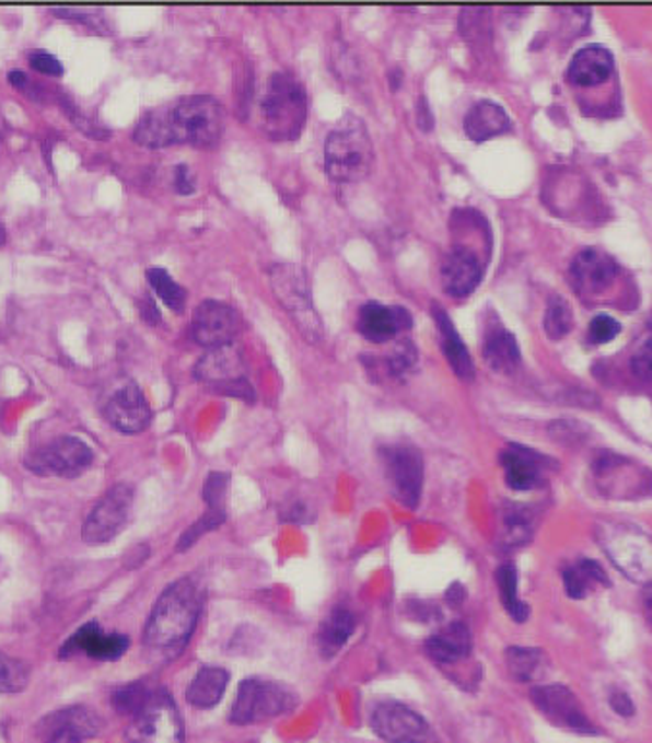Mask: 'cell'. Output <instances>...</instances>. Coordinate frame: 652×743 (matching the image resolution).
<instances>
[{
  "label": "cell",
  "mask_w": 652,
  "mask_h": 743,
  "mask_svg": "<svg viewBox=\"0 0 652 743\" xmlns=\"http://www.w3.org/2000/svg\"><path fill=\"white\" fill-rule=\"evenodd\" d=\"M203 605L201 589L184 578L174 581L159 596L145 626V643L156 651H182L196 629Z\"/></svg>",
  "instance_id": "1"
},
{
  "label": "cell",
  "mask_w": 652,
  "mask_h": 743,
  "mask_svg": "<svg viewBox=\"0 0 652 743\" xmlns=\"http://www.w3.org/2000/svg\"><path fill=\"white\" fill-rule=\"evenodd\" d=\"M353 629H356V616L350 611H346L342 606L333 611L318 631V649L323 657L330 659L340 653L353 634Z\"/></svg>",
  "instance_id": "31"
},
{
  "label": "cell",
  "mask_w": 652,
  "mask_h": 743,
  "mask_svg": "<svg viewBox=\"0 0 652 743\" xmlns=\"http://www.w3.org/2000/svg\"><path fill=\"white\" fill-rule=\"evenodd\" d=\"M531 701L537 711L555 727L570 730L575 734H598V728L591 722L581 703L570 687L538 686L531 692Z\"/></svg>",
  "instance_id": "13"
},
{
  "label": "cell",
  "mask_w": 652,
  "mask_h": 743,
  "mask_svg": "<svg viewBox=\"0 0 652 743\" xmlns=\"http://www.w3.org/2000/svg\"><path fill=\"white\" fill-rule=\"evenodd\" d=\"M505 664L515 680L533 682L540 678L547 669V657L533 647H510L505 651Z\"/></svg>",
  "instance_id": "33"
},
{
  "label": "cell",
  "mask_w": 652,
  "mask_h": 743,
  "mask_svg": "<svg viewBox=\"0 0 652 743\" xmlns=\"http://www.w3.org/2000/svg\"><path fill=\"white\" fill-rule=\"evenodd\" d=\"M482 358L498 373H512L520 365L522 353L512 333L502 325H489L482 343Z\"/></svg>",
  "instance_id": "27"
},
{
  "label": "cell",
  "mask_w": 652,
  "mask_h": 743,
  "mask_svg": "<svg viewBox=\"0 0 652 743\" xmlns=\"http://www.w3.org/2000/svg\"><path fill=\"white\" fill-rule=\"evenodd\" d=\"M130 646V639L123 634H105L97 622H90L75 631L60 649V657L85 654L97 661H116Z\"/></svg>",
  "instance_id": "16"
},
{
  "label": "cell",
  "mask_w": 652,
  "mask_h": 743,
  "mask_svg": "<svg viewBox=\"0 0 652 743\" xmlns=\"http://www.w3.org/2000/svg\"><path fill=\"white\" fill-rule=\"evenodd\" d=\"M497 585L502 605H504L508 614L514 618L515 622H525L529 618V606L523 603L517 593V570L514 566L505 564L500 566L497 570Z\"/></svg>",
  "instance_id": "34"
},
{
  "label": "cell",
  "mask_w": 652,
  "mask_h": 743,
  "mask_svg": "<svg viewBox=\"0 0 652 743\" xmlns=\"http://www.w3.org/2000/svg\"><path fill=\"white\" fill-rule=\"evenodd\" d=\"M464 128L469 139H474L475 143H482L487 139L510 130L512 120L505 115L502 106L492 101H481L467 111Z\"/></svg>",
  "instance_id": "25"
},
{
  "label": "cell",
  "mask_w": 652,
  "mask_h": 743,
  "mask_svg": "<svg viewBox=\"0 0 652 743\" xmlns=\"http://www.w3.org/2000/svg\"><path fill=\"white\" fill-rule=\"evenodd\" d=\"M105 417L120 433H141L151 423V408L138 384H126L106 402Z\"/></svg>",
  "instance_id": "19"
},
{
  "label": "cell",
  "mask_w": 652,
  "mask_h": 743,
  "mask_svg": "<svg viewBox=\"0 0 652 743\" xmlns=\"http://www.w3.org/2000/svg\"><path fill=\"white\" fill-rule=\"evenodd\" d=\"M148 280L153 292H155L161 300H163L172 311L182 313L186 307V300H188V292L179 287L178 282L166 272L164 269H149Z\"/></svg>",
  "instance_id": "35"
},
{
  "label": "cell",
  "mask_w": 652,
  "mask_h": 743,
  "mask_svg": "<svg viewBox=\"0 0 652 743\" xmlns=\"http://www.w3.org/2000/svg\"><path fill=\"white\" fill-rule=\"evenodd\" d=\"M375 161V146L368 126L358 115L344 116L325 141V169L330 181L353 184L369 176Z\"/></svg>",
  "instance_id": "2"
},
{
  "label": "cell",
  "mask_w": 652,
  "mask_h": 743,
  "mask_svg": "<svg viewBox=\"0 0 652 743\" xmlns=\"http://www.w3.org/2000/svg\"><path fill=\"white\" fill-rule=\"evenodd\" d=\"M174 186H176L178 194H191L196 189V176L186 164H179L174 172Z\"/></svg>",
  "instance_id": "44"
},
{
  "label": "cell",
  "mask_w": 652,
  "mask_h": 743,
  "mask_svg": "<svg viewBox=\"0 0 652 743\" xmlns=\"http://www.w3.org/2000/svg\"><path fill=\"white\" fill-rule=\"evenodd\" d=\"M30 684V666L0 653V694H20Z\"/></svg>",
  "instance_id": "36"
},
{
  "label": "cell",
  "mask_w": 652,
  "mask_h": 743,
  "mask_svg": "<svg viewBox=\"0 0 652 743\" xmlns=\"http://www.w3.org/2000/svg\"><path fill=\"white\" fill-rule=\"evenodd\" d=\"M505 530H508V539L512 543H520V541L527 539L529 535V515L525 514L523 510H510L504 515Z\"/></svg>",
  "instance_id": "41"
},
{
  "label": "cell",
  "mask_w": 652,
  "mask_h": 743,
  "mask_svg": "<svg viewBox=\"0 0 652 743\" xmlns=\"http://www.w3.org/2000/svg\"><path fill=\"white\" fill-rule=\"evenodd\" d=\"M596 585L608 588V576L595 560H581L575 566H568L563 570V588L571 599H585L591 589Z\"/></svg>",
  "instance_id": "32"
},
{
  "label": "cell",
  "mask_w": 652,
  "mask_h": 743,
  "mask_svg": "<svg viewBox=\"0 0 652 743\" xmlns=\"http://www.w3.org/2000/svg\"><path fill=\"white\" fill-rule=\"evenodd\" d=\"M432 317L439 327L442 340V351L449 360L450 368L454 369L462 381H471L475 376V365L469 350L465 346L462 336L457 335L456 327L449 317V313L442 310L441 305H432Z\"/></svg>",
  "instance_id": "24"
},
{
  "label": "cell",
  "mask_w": 652,
  "mask_h": 743,
  "mask_svg": "<svg viewBox=\"0 0 652 743\" xmlns=\"http://www.w3.org/2000/svg\"><path fill=\"white\" fill-rule=\"evenodd\" d=\"M263 126L277 141L300 138L307 118V95L302 83L288 72L269 78L261 103Z\"/></svg>",
  "instance_id": "3"
},
{
  "label": "cell",
  "mask_w": 652,
  "mask_h": 743,
  "mask_svg": "<svg viewBox=\"0 0 652 743\" xmlns=\"http://www.w3.org/2000/svg\"><path fill=\"white\" fill-rule=\"evenodd\" d=\"M229 672L219 666H203L191 680L188 687L189 705L196 709H211L217 703L221 701L222 695L229 686Z\"/></svg>",
  "instance_id": "29"
},
{
  "label": "cell",
  "mask_w": 652,
  "mask_h": 743,
  "mask_svg": "<svg viewBox=\"0 0 652 743\" xmlns=\"http://www.w3.org/2000/svg\"><path fill=\"white\" fill-rule=\"evenodd\" d=\"M139 310H141V317L145 318L149 325L161 323V313H159V307H156L155 302L151 298H145L141 305H139Z\"/></svg>",
  "instance_id": "47"
},
{
  "label": "cell",
  "mask_w": 652,
  "mask_h": 743,
  "mask_svg": "<svg viewBox=\"0 0 652 743\" xmlns=\"http://www.w3.org/2000/svg\"><path fill=\"white\" fill-rule=\"evenodd\" d=\"M614 58L603 45H587L575 53L568 68V80L575 85H596L612 74Z\"/></svg>",
  "instance_id": "23"
},
{
  "label": "cell",
  "mask_w": 652,
  "mask_h": 743,
  "mask_svg": "<svg viewBox=\"0 0 652 743\" xmlns=\"http://www.w3.org/2000/svg\"><path fill=\"white\" fill-rule=\"evenodd\" d=\"M598 543L626 578L652 583V535L633 523L608 522L598 527Z\"/></svg>",
  "instance_id": "4"
},
{
  "label": "cell",
  "mask_w": 652,
  "mask_h": 743,
  "mask_svg": "<svg viewBox=\"0 0 652 743\" xmlns=\"http://www.w3.org/2000/svg\"><path fill=\"white\" fill-rule=\"evenodd\" d=\"M416 346L409 343V340H401V343L394 348V351H392V356H388L386 369L391 371L392 376H401L416 368Z\"/></svg>",
  "instance_id": "39"
},
{
  "label": "cell",
  "mask_w": 652,
  "mask_h": 743,
  "mask_svg": "<svg viewBox=\"0 0 652 743\" xmlns=\"http://www.w3.org/2000/svg\"><path fill=\"white\" fill-rule=\"evenodd\" d=\"M196 376L205 384H211L221 393L252 400V384L245 376V361L242 351L234 344L219 346L207 351L199 360Z\"/></svg>",
  "instance_id": "10"
},
{
  "label": "cell",
  "mask_w": 652,
  "mask_h": 743,
  "mask_svg": "<svg viewBox=\"0 0 652 743\" xmlns=\"http://www.w3.org/2000/svg\"><path fill=\"white\" fill-rule=\"evenodd\" d=\"M295 705L298 697L294 692L278 682L261 678L244 680L237 687L230 720L240 727L257 724L263 720L277 719L280 715L292 711Z\"/></svg>",
  "instance_id": "7"
},
{
  "label": "cell",
  "mask_w": 652,
  "mask_h": 743,
  "mask_svg": "<svg viewBox=\"0 0 652 743\" xmlns=\"http://www.w3.org/2000/svg\"><path fill=\"white\" fill-rule=\"evenodd\" d=\"M414 318L406 307L369 302L359 310L358 330L371 343L383 344L394 340L404 330H409Z\"/></svg>",
  "instance_id": "20"
},
{
  "label": "cell",
  "mask_w": 652,
  "mask_h": 743,
  "mask_svg": "<svg viewBox=\"0 0 652 743\" xmlns=\"http://www.w3.org/2000/svg\"><path fill=\"white\" fill-rule=\"evenodd\" d=\"M27 467L39 475L80 477L93 464V452L85 442L75 437H58L55 441L35 450L25 460Z\"/></svg>",
  "instance_id": "12"
},
{
  "label": "cell",
  "mask_w": 652,
  "mask_h": 743,
  "mask_svg": "<svg viewBox=\"0 0 652 743\" xmlns=\"http://www.w3.org/2000/svg\"><path fill=\"white\" fill-rule=\"evenodd\" d=\"M133 139L143 148H168L178 143L174 124H172L171 108H156L141 116Z\"/></svg>",
  "instance_id": "30"
},
{
  "label": "cell",
  "mask_w": 652,
  "mask_h": 743,
  "mask_svg": "<svg viewBox=\"0 0 652 743\" xmlns=\"http://www.w3.org/2000/svg\"><path fill=\"white\" fill-rule=\"evenodd\" d=\"M620 323L616 318L608 317V315H598L589 325V338H591V343L595 344L610 343L616 336L620 335Z\"/></svg>",
  "instance_id": "40"
},
{
  "label": "cell",
  "mask_w": 652,
  "mask_h": 743,
  "mask_svg": "<svg viewBox=\"0 0 652 743\" xmlns=\"http://www.w3.org/2000/svg\"><path fill=\"white\" fill-rule=\"evenodd\" d=\"M9 82L12 83L14 88H18V90L25 91L30 97L37 95V88L32 85L30 76H25L24 72H20V70H12V72H10Z\"/></svg>",
  "instance_id": "46"
},
{
  "label": "cell",
  "mask_w": 652,
  "mask_h": 743,
  "mask_svg": "<svg viewBox=\"0 0 652 743\" xmlns=\"http://www.w3.org/2000/svg\"><path fill=\"white\" fill-rule=\"evenodd\" d=\"M631 369L639 379L643 381H652V338L636 351L633 360H631Z\"/></svg>",
  "instance_id": "42"
},
{
  "label": "cell",
  "mask_w": 652,
  "mask_h": 743,
  "mask_svg": "<svg viewBox=\"0 0 652 743\" xmlns=\"http://www.w3.org/2000/svg\"><path fill=\"white\" fill-rule=\"evenodd\" d=\"M647 613H649V618L652 620V595L647 599Z\"/></svg>",
  "instance_id": "49"
},
{
  "label": "cell",
  "mask_w": 652,
  "mask_h": 743,
  "mask_svg": "<svg viewBox=\"0 0 652 743\" xmlns=\"http://www.w3.org/2000/svg\"><path fill=\"white\" fill-rule=\"evenodd\" d=\"M482 265L479 255L465 245H454L441 263V282L446 294L465 298L479 287Z\"/></svg>",
  "instance_id": "17"
},
{
  "label": "cell",
  "mask_w": 652,
  "mask_h": 743,
  "mask_svg": "<svg viewBox=\"0 0 652 743\" xmlns=\"http://www.w3.org/2000/svg\"><path fill=\"white\" fill-rule=\"evenodd\" d=\"M269 282L278 303L292 317L303 338L307 343H318L323 338V321L311 300L305 270L298 265L278 263L269 269Z\"/></svg>",
  "instance_id": "5"
},
{
  "label": "cell",
  "mask_w": 652,
  "mask_h": 743,
  "mask_svg": "<svg viewBox=\"0 0 652 743\" xmlns=\"http://www.w3.org/2000/svg\"><path fill=\"white\" fill-rule=\"evenodd\" d=\"M545 328H547V335L555 340L570 333V305L560 298H552V302L548 305L547 315H545Z\"/></svg>",
  "instance_id": "38"
},
{
  "label": "cell",
  "mask_w": 652,
  "mask_h": 743,
  "mask_svg": "<svg viewBox=\"0 0 652 743\" xmlns=\"http://www.w3.org/2000/svg\"><path fill=\"white\" fill-rule=\"evenodd\" d=\"M101 720L88 707H70L42 722L45 743H83L98 734Z\"/></svg>",
  "instance_id": "18"
},
{
  "label": "cell",
  "mask_w": 652,
  "mask_h": 743,
  "mask_svg": "<svg viewBox=\"0 0 652 743\" xmlns=\"http://www.w3.org/2000/svg\"><path fill=\"white\" fill-rule=\"evenodd\" d=\"M128 743H184V724L168 694L155 692L133 717Z\"/></svg>",
  "instance_id": "9"
},
{
  "label": "cell",
  "mask_w": 652,
  "mask_h": 743,
  "mask_svg": "<svg viewBox=\"0 0 652 743\" xmlns=\"http://www.w3.org/2000/svg\"><path fill=\"white\" fill-rule=\"evenodd\" d=\"M610 707L624 719L636 715V703L631 701V697L626 692H614L610 695Z\"/></svg>",
  "instance_id": "45"
},
{
  "label": "cell",
  "mask_w": 652,
  "mask_h": 743,
  "mask_svg": "<svg viewBox=\"0 0 652 743\" xmlns=\"http://www.w3.org/2000/svg\"><path fill=\"white\" fill-rule=\"evenodd\" d=\"M178 143L207 149L219 143L224 131V106L211 95H191L171 106Z\"/></svg>",
  "instance_id": "6"
},
{
  "label": "cell",
  "mask_w": 652,
  "mask_h": 743,
  "mask_svg": "<svg viewBox=\"0 0 652 743\" xmlns=\"http://www.w3.org/2000/svg\"><path fill=\"white\" fill-rule=\"evenodd\" d=\"M7 242V229H4V224L0 222V245L4 244Z\"/></svg>",
  "instance_id": "48"
},
{
  "label": "cell",
  "mask_w": 652,
  "mask_h": 743,
  "mask_svg": "<svg viewBox=\"0 0 652 743\" xmlns=\"http://www.w3.org/2000/svg\"><path fill=\"white\" fill-rule=\"evenodd\" d=\"M616 275H618L616 263L598 249H585L571 263V285L579 294H601L604 288L610 287Z\"/></svg>",
  "instance_id": "21"
},
{
  "label": "cell",
  "mask_w": 652,
  "mask_h": 743,
  "mask_svg": "<svg viewBox=\"0 0 652 743\" xmlns=\"http://www.w3.org/2000/svg\"><path fill=\"white\" fill-rule=\"evenodd\" d=\"M371 728L386 743H436L429 722L401 703H383L371 715Z\"/></svg>",
  "instance_id": "14"
},
{
  "label": "cell",
  "mask_w": 652,
  "mask_h": 743,
  "mask_svg": "<svg viewBox=\"0 0 652 743\" xmlns=\"http://www.w3.org/2000/svg\"><path fill=\"white\" fill-rule=\"evenodd\" d=\"M153 694H155V692H149L148 687L138 682V684H130V686L116 689L115 697H113V705H115L116 711L136 717V715L148 705L149 699L153 697Z\"/></svg>",
  "instance_id": "37"
},
{
  "label": "cell",
  "mask_w": 652,
  "mask_h": 743,
  "mask_svg": "<svg viewBox=\"0 0 652 743\" xmlns=\"http://www.w3.org/2000/svg\"><path fill=\"white\" fill-rule=\"evenodd\" d=\"M384 477L404 507L417 508L423 487V460L411 444H391L381 450Z\"/></svg>",
  "instance_id": "8"
},
{
  "label": "cell",
  "mask_w": 652,
  "mask_h": 743,
  "mask_svg": "<svg viewBox=\"0 0 652 743\" xmlns=\"http://www.w3.org/2000/svg\"><path fill=\"white\" fill-rule=\"evenodd\" d=\"M240 327H242V321H240L237 311L226 303L214 302V300L199 303L191 318V335L197 344H201L209 350L232 344L240 333Z\"/></svg>",
  "instance_id": "15"
},
{
  "label": "cell",
  "mask_w": 652,
  "mask_h": 743,
  "mask_svg": "<svg viewBox=\"0 0 652 743\" xmlns=\"http://www.w3.org/2000/svg\"><path fill=\"white\" fill-rule=\"evenodd\" d=\"M500 462L504 466L505 483L514 490H529L540 481L543 460L533 450L514 444L502 452Z\"/></svg>",
  "instance_id": "26"
},
{
  "label": "cell",
  "mask_w": 652,
  "mask_h": 743,
  "mask_svg": "<svg viewBox=\"0 0 652 743\" xmlns=\"http://www.w3.org/2000/svg\"><path fill=\"white\" fill-rule=\"evenodd\" d=\"M131 504H133V490L130 485L118 483L115 487H110L83 523V541L90 545H103L115 539L118 533H123L126 523L130 520Z\"/></svg>",
  "instance_id": "11"
},
{
  "label": "cell",
  "mask_w": 652,
  "mask_h": 743,
  "mask_svg": "<svg viewBox=\"0 0 652 743\" xmlns=\"http://www.w3.org/2000/svg\"><path fill=\"white\" fill-rule=\"evenodd\" d=\"M427 653L441 664L462 661L471 653V634L462 622H454L427 641Z\"/></svg>",
  "instance_id": "28"
},
{
  "label": "cell",
  "mask_w": 652,
  "mask_h": 743,
  "mask_svg": "<svg viewBox=\"0 0 652 743\" xmlns=\"http://www.w3.org/2000/svg\"><path fill=\"white\" fill-rule=\"evenodd\" d=\"M230 477L226 474H211L205 483L203 499L207 502V514L201 515L182 537L178 550H186L205 533L217 530L226 520V492H229Z\"/></svg>",
  "instance_id": "22"
},
{
  "label": "cell",
  "mask_w": 652,
  "mask_h": 743,
  "mask_svg": "<svg viewBox=\"0 0 652 743\" xmlns=\"http://www.w3.org/2000/svg\"><path fill=\"white\" fill-rule=\"evenodd\" d=\"M30 65H32L33 70H37V72H42V74H65L62 62H60L57 57L49 55V53H33V55H30Z\"/></svg>",
  "instance_id": "43"
}]
</instances>
